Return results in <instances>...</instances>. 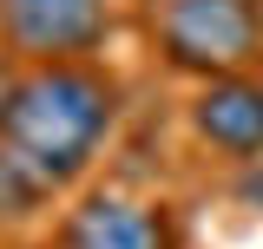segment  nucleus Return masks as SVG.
Here are the masks:
<instances>
[{
    "mask_svg": "<svg viewBox=\"0 0 263 249\" xmlns=\"http://www.w3.org/2000/svg\"><path fill=\"white\" fill-rule=\"evenodd\" d=\"M112 118H119V86H112L105 72H92L86 59H72V66H27L20 86H13V98H7L0 138L27 157L53 190H66L99 157Z\"/></svg>",
    "mask_w": 263,
    "mask_h": 249,
    "instance_id": "f257e3e1",
    "label": "nucleus"
},
{
    "mask_svg": "<svg viewBox=\"0 0 263 249\" xmlns=\"http://www.w3.org/2000/svg\"><path fill=\"white\" fill-rule=\"evenodd\" d=\"M257 7H263V0H257Z\"/></svg>",
    "mask_w": 263,
    "mask_h": 249,
    "instance_id": "6e6552de",
    "label": "nucleus"
},
{
    "mask_svg": "<svg viewBox=\"0 0 263 249\" xmlns=\"http://www.w3.org/2000/svg\"><path fill=\"white\" fill-rule=\"evenodd\" d=\"M191 131L211 151L257 164L263 157V79L230 72V79H204V92L191 98Z\"/></svg>",
    "mask_w": 263,
    "mask_h": 249,
    "instance_id": "39448f33",
    "label": "nucleus"
},
{
    "mask_svg": "<svg viewBox=\"0 0 263 249\" xmlns=\"http://www.w3.org/2000/svg\"><path fill=\"white\" fill-rule=\"evenodd\" d=\"M46 203H53V184L0 138V223H27L33 210H46Z\"/></svg>",
    "mask_w": 263,
    "mask_h": 249,
    "instance_id": "423d86ee",
    "label": "nucleus"
},
{
    "mask_svg": "<svg viewBox=\"0 0 263 249\" xmlns=\"http://www.w3.org/2000/svg\"><path fill=\"white\" fill-rule=\"evenodd\" d=\"M152 39L164 66L191 79H230L263 59V7L257 0H152Z\"/></svg>",
    "mask_w": 263,
    "mask_h": 249,
    "instance_id": "f03ea898",
    "label": "nucleus"
},
{
    "mask_svg": "<svg viewBox=\"0 0 263 249\" xmlns=\"http://www.w3.org/2000/svg\"><path fill=\"white\" fill-rule=\"evenodd\" d=\"M20 86V72H13V53H0V118H7V98Z\"/></svg>",
    "mask_w": 263,
    "mask_h": 249,
    "instance_id": "0eeeda50",
    "label": "nucleus"
},
{
    "mask_svg": "<svg viewBox=\"0 0 263 249\" xmlns=\"http://www.w3.org/2000/svg\"><path fill=\"white\" fill-rule=\"evenodd\" d=\"M53 249H178V223L164 217V203L92 190L79 210H66Z\"/></svg>",
    "mask_w": 263,
    "mask_h": 249,
    "instance_id": "20e7f679",
    "label": "nucleus"
},
{
    "mask_svg": "<svg viewBox=\"0 0 263 249\" xmlns=\"http://www.w3.org/2000/svg\"><path fill=\"white\" fill-rule=\"evenodd\" d=\"M112 39L105 0H0V46L27 66H72Z\"/></svg>",
    "mask_w": 263,
    "mask_h": 249,
    "instance_id": "7ed1b4c3",
    "label": "nucleus"
}]
</instances>
